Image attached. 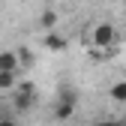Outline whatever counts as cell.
Returning a JSON list of instances; mask_svg holds the SVG:
<instances>
[{"label":"cell","mask_w":126,"mask_h":126,"mask_svg":"<svg viewBox=\"0 0 126 126\" xmlns=\"http://www.w3.org/2000/svg\"><path fill=\"white\" fill-rule=\"evenodd\" d=\"M93 126H123V123H117V120H99V123H93Z\"/></svg>","instance_id":"cell-11"},{"label":"cell","mask_w":126,"mask_h":126,"mask_svg":"<svg viewBox=\"0 0 126 126\" xmlns=\"http://www.w3.org/2000/svg\"><path fill=\"white\" fill-rule=\"evenodd\" d=\"M39 27H42V30H54V27H57V12H54V9H45V12L39 15Z\"/></svg>","instance_id":"cell-8"},{"label":"cell","mask_w":126,"mask_h":126,"mask_svg":"<svg viewBox=\"0 0 126 126\" xmlns=\"http://www.w3.org/2000/svg\"><path fill=\"white\" fill-rule=\"evenodd\" d=\"M0 126H21L15 117H0Z\"/></svg>","instance_id":"cell-10"},{"label":"cell","mask_w":126,"mask_h":126,"mask_svg":"<svg viewBox=\"0 0 126 126\" xmlns=\"http://www.w3.org/2000/svg\"><path fill=\"white\" fill-rule=\"evenodd\" d=\"M84 42H90L93 48H102V51L111 54V48L120 42V33H117V27H114V24L102 21V24H96V27L90 30V39H84Z\"/></svg>","instance_id":"cell-1"},{"label":"cell","mask_w":126,"mask_h":126,"mask_svg":"<svg viewBox=\"0 0 126 126\" xmlns=\"http://www.w3.org/2000/svg\"><path fill=\"white\" fill-rule=\"evenodd\" d=\"M108 96H111L114 102H120V105H126V81H114L111 87H108Z\"/></svg>","instance_id":"cell-7"},{"label":"cell","mask_w":126,"mask_h":126,"mask_svg":"<svg viewBox=\"0 0 126 126\" xmlns=\"http://www.w3.org/2000/svg\"><path fill=\"white\" fill-rule=\"evenodd\" d=\"M18 81H21L18 72H0V93H12Z\"/></svg>","instance_id":"cell-6"},{"label":"cell","mask_w":126,"mask_h":126,"mask_svg":"<svg viewBox=\"0 0 126 126\" xmlns=\"http://www.w3.org/2000/svg\"><path fill=\"white\" fill-rule=\"evenodd\" d=\"M42 45H45L48 51H66V39H63L60 33H54V30H48V33H45Z\"/></svg>","instance_id":"cell-5"},{"label":"cell","mask_w":126,"mask_h":126,"mask_svg":"<svg viewBox=\"0 0 126 126\" xmlns=\"http://www.w3.org/2000/svg\"><path fill=\"white\" fill-rule=\"evenodd\" d=\"M15 54H18V66H33V54H30L27 48H18Z\"/></svg>","instance_id":"cell-9"},{"label":"cell","mask_w":126,"mask_h":126,"mask_svg":"<svg viewBox=\"0 0 126 126\" xmlns=\"http://www.w3.org/2000/svg\"><path fill=\"white\" fill-rule=\"evenodd\" d=\"M18 54L15 51H0V72H18Z\"/></svg>","instance_id":"cell-4"},{"label":"cell","mask_w":126,"mask_h":126,"mask_svg":"<svg viewBox=\"0 0 126 126\" xmlns=\"http://www.w3.org/2000/svg\"><path fill=\"white\" fill-rule=\"evenodd\" d=\"M75 102H78L75 90H72L69 84H60V93H57V105H54V117H57V120H69V117L75 114Z\"/></svg>","instance_id":"cell-3"},{"label":"cell","mask_w":126,"mask_h":126,"mask_svg":"<svg viewBox=\"0 0 126 126\" xmlns=\"http://www.w3.org/2000/svg\"><path fill=\"white\" fill-rule=\"evenodd\" d=\"M33 105H36V90H33V84H30V81H18L15 90H12V108L18 114H27Z\"/></svg>","instance_id":"cell-2"}]
</instances>
